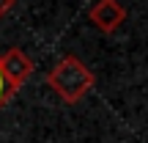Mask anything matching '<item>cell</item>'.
<instances>
[{
  "mask_svg": "<svg viewBox=\"0 0 148 143\" xmlns=\"http://www.w3.org/2000/svg\"><path fill=\"white\" fill-rule=\"evenodd\" d=\"M96 77L77 55H63L58 64L49 69L47 85L66 102V105H77L90 88H93Z\"/></svg>",
  "mask_w": 148,
  "mask_h": 143,
  "instance_id": "6da1fadb",
  "label": "cell"
},
{
  "mask_svg": "<svg viewBox=\"0 0 148 143\" xmlns=\"http://www.w3.org/2000/svg\"><path fill=\"white\" fill-rule=\"evenodd\" d=\"M0 69H3L5 80H8L14 88L25 85L33 74V61L27 58V53H22L19 47H11L5 53H0Z\"/></svg>",
  "mask_w": 148,
  "mask_h": 143,
  "instance_id": "7a4b0ae2",
  "label": "cell"
},
{
  "mask_svg": "<svg viewBox=\"0 0 148 143\" xmlns=\"http://www.w3.org/2000/svg\"><path fill=\"white\" fill-rule=\"evenodd\" d=\"M88 17L101 33H112V30H118V28L123 25L126 8H123L121 0H96Z\"/></svg>",
  "mask_w": 148,
  "mask_h": 143,
  "instance_id": "3957f363",
  "label": "cell"
},
{
  "mask_svg": "<svg viewBox=\"0 0 148 143\" xmlns=\"http://www.w3.org/2000/svg\"><path fill=\"white\" fill-rule=\"evenodd\" d=\"M16 94V88L5 80V74H3V69H0V110H3L5 105H8V99Z\"/></svg>",
  "mask_w": 148,
  "mask_h": 143,
  "instance_id": "277c9868",
  "label": "cell"
},
{
  "mask_svg": "<svg viewBox=\"0 0 148 143\" xmlns=\"http://www.w3.org/2000/svg\"><path fill=\"white\" fill-rule=\"evenodd\" d=\"M11 8H14V0H0V19H3Z\"/></svg>",
  "mask_w": 148,
  "mask_h": 143,
  "instance_id": "5b68a950",
  "label": "cell"
}]
</instances>
